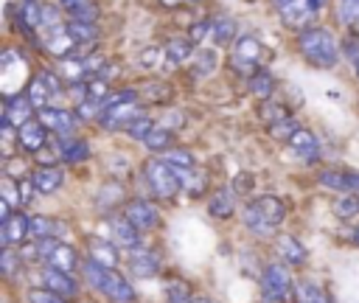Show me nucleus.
<instances>
[{"instance_id": "2f4dec72", "label": "nucleus", "mask_w": 359, "mask_h": 303, "mask_svg": "<svg viewBox=\"0 0 359 303\" xmlns=\"http://www.w3.org/2000/svg\"><path fill=\"white\" fill-rule=\"evenodd\" d=\"M272 87H275V79H272V73H266V70L255 73V76H252V81H250V90H252L261 101H269Z\"/></svg>"}, {"instance_id": "58836bf2", "label": "nucleus", "mask_w": 359, "mask_h": 303, "mask_svg": "<svg viewBox=\"0 0 359 303\" xmlns=\"http://www.w3.org/2000/svg\"><path fill=\"white\" fill-rule=\"evenodd\" d=\"M213 67H216V53L213 50H202L199 56H196V65H194V76L199 79V76H208V73H213Z\"/></svg>"}, {"instance_id": "f704fd0d", "label": "nucleus", "mask_w": 359, "mask_h": 303, "mask_svg": "<svg viewBox=\"0 0 359 303\" xmlns=\"http://www.w3.org/2000/svg\"><path fill=\"white\" fill-rule=\"evenodd\" d=\"M334 213H337L339 219H351V216H356V213H359V196H353V194L339 196V199L334 202Z\"/></svg>"}, {"instance_id": "c03bdc74", "label": "nucleus", "mask_w": 359, "mask_h": 303, "mask_svg": "<svg viewBox=\"0 0 359 303\" xmlns=\"http://www.w3.org/2000/svg\"><path fill=\"white\" fill-rule=\"evenodd\" d=\"M342 53H345V56H348L353 65H359V34H353V36H348V39H345Z\"/></svg>"}, {"instance_id": "5701e85b", "label": "nucleus", "mask_w": 359, "mask_h": 303, "mask_svg": "<svg viewBox=\"0 0 359 303\" xmlns=\"http://www.w3.org/2000/svg\"><path fill=\"white\" fill-rule=\"evenodd\" d=\"M208 210H210V216H216V219H227V216L236 210V196H233V191H230V188H219V191L210 196Z\"/></svg>"}, {"instance_id": "4c0bfd02", "label": "nucleus", "mask_w": 359, "mask_h": 303, "mask_svg": "<svg viewBox=\"0 0 359 303\" xmlns=\"http://www.w3.org/2000/svg\"><path fill=\"white\" fill-rule=\"evenodd\" d=\"M233 36H236L233 20H216L213 22V39H216V45H227Z\"/></svg>"}, {"instance_id": "473e14b6", "label": "nucleus", "mask_w": 359, "mask_h": 303, "mask_svg": "<svg viewBox=\"0 0 359 303\" xmlns=\"http://www.w3.org/2000/svg\"><path fill=\"white\" fill-rule=\"evenodd\" d=\"M337 17H339V22H345L351 28H359V0H339L337 3Z\"/></svg>"}, {"instance_id": "a18cd8bd", "label": "nucleus", "mask_w": 359, "mask_h": 303, "mask_svg": "<svg viewBox=\"0 0 359 303\" xmlns=\"http://www.w3.org/2000/svg\"><path fill=\"white\" fill-rule=\"evenodd\" d=\"M163 121H165V123H160V126H163V129H168V132H171V129H180V126H182V123H185V115H182V112H180V109H171V112H168V115H165V118H163Z\"/></svg>"}, {"instance_id": "4be33fe9", "label": "nucleus", "mask_w": 359, "mask_h": 303, "mask_svg": "<svg viewBox=\"0 0 359 303\" xmlns=\"http://www.w3.org/2000/svg\"><path fill=\"white\" fill-rule=\"evenodd\" d=\"M289 146H292V152L300 154L303 160H314V157L320 154V143H317V137H314L309 129H297V132L292 135Z\"/></svg>"}, {"instance_id": "b1692460", "label": "nucleus", "mask_w": 359, "mask_h": 303, "mask_svg": "<svg viewBox=\"0 0 359 303\" xmlns=\"http://www.w3.org/2000/svg\"><path fill=\"white\" fill-rule=\"evenodd\" d=\"M25 95L31 98V104H34L36 109H45V101L53 95V87L48 84L45 73H36V76L28 81V90H25Z\"/></svg>"}, {"instance_id": "9d476101", "label": "nucleus", "mask_w": 359, "mask_h": 303, "mask_svg": "<svg viewBox=\"0 0 359 303\" xmlns=\"http://www.w3.org/2000/svg\"><path fill=\"white\" fill-rule=\"evenodd\" d=\"M25 236H31V219L25 213H11L6 222H0V241H3V247H11V244L22 247Z\"/></svg>"}, {"instance_id": "e433bc0d", "label": "nucleus", "mask_w": 359, "mask_h": 303, "mask_svg": "<svg viewBox=\"0 0 359 303\" xmlns=\"http://www.w3.org/2000/svg\"><path fill=\"white\" fill-rule=\"evenodd\" d=\"M98 6L95 3H87V6H79V8H73V11H67V17L73 20V22H98Z\"/></svg>"}, {"instance_id": "9b49d317", "label": "nucleus", "mask_w": 359, "mask_h": 303, "mask_svg": "<svg viewBox=\"0 0 359 303\" xmlns=\"http://www.w3.org/2000/svg\"><path fill=\"white\" fill-rule=\"evenodd\" d=\"M48 143V129L39 123V121H31L25 126L17 129V146L20 152H28V154H39Z\"/></svg>"}, {"instance_id": "393cba45", "label": "nucleus", "mask_w": 359, "mask_h": 303, "mask_svg": "<svg viewBox=\"0 0 359 303\" xmlns=\"http://www.w3.org/2000/svg\"><path fill=\"white\" fill-rule=\"evenodd\" d=\"M320 185H323V188H331V191L351 194V191L359 185V180L351 177V174H345V171H323V174H320Z\"/></svg>"}, {"instance_id": "49530a36", "label": "nucleus", "mask_w": 359, "mask_h": 303, "mask_svg": "<svg viewBox=\"0 0 359 303\" xmlns=\"http://www.w3.org/2000/svg\"><path fill=\"white\" fill-rule=\"evenodd\" d=\"M208 34H213V22H199V25L191 28V42H199V39L208 36Z\"/></svg>"}, {"instance_id": "f8f14e48", "label": "nucleus", "mask_w": 359, "mask_h": 303, "mask_svg": "<svg viewBox=\"0 0 359 303\" xmlns=\"http://www.w3.org/2000/svg\"><path fill=\"white\" fill-rule=\"evenodd\" d=\"M42 286L56 292L59 297H76L79 292V283L70 272H62V269H53V267H45L42 269Z\"/></svg>"}, {"instance_id": "37998d69", "label": "nucleus", "mask_w": 359, "mask_h": 303, "mask_svg": "<svg viewBox=\"0 0 359 303\" xmlns=\"http://www.w3.org/2000/svg\"><path fill=\"white\" fill-rule=\"evenodd\" d=\"M297 129H300V126L294 123V118H283V121L272 123V135H275V137H286V143L292 140V135H294Z\"/></svg>"}, {"instance_id": "a878e982", "label": "nucleus", "mask_w": 359, "mask_h": 303, "mask_svg": "<svg viewBox=\"0 0 359 303\" xmlns=\"http://www.w3.org/2000/svg\"><path fill=\"white\" fill-rule=\"evenodd\" d=\"M59 230H65L62 222H56V219H50V216H31V236H34L36 241L53 238V236H59Z\"/></svg>"}, {"instance_id": "79ce46f5", "label": "nucleus", "mask_w": 359, "mask_h": 303, "mask_svg": "<svg viewBox=\"0 0 359 303\" xmlns=\"http://www.w3.org/2000/svg\"><path fill=\"white\" fill-rule=\"evenodd\" d=\"M28 303H67V300L42 286V289H31V292H28Z\"/></svg>"}, {"instance_id": "423d86ee", "label": "nucleus", "mask_w": 359, "mask_h": 303, "mask_svg": "<svg viewBox=\"0 0 359 303\" xmlns=\"http://www.w3.org/2000/svg\"><path fill=\"white\" fill-rule=\"evenodd\" d=\"M317 11H320V0H280L278 3V14H280L283 25L300 28V31L311 28Z\"/></svg>"}, {"instance_id": "09e8293b", "label": "nucleus", "mask_w": 359, "mask_h": 303, "mask_svg": "<svg viewBox=\"0 0 359 303\" xmlns=\"http://www.w3.org/2000/svg\"><path fill=\"white\" fill-rule=\"evenodd\" d=\"M87 3H93V0H59L62 11H73V8H79V6H87Z\"/></svg>"}, {"instance_id": "0eeeda50", "label": "nucleus", "mask_w": 359, "mask_h": 303, "mask_svg": "<svg viewBox=\"0 0 359 303\" xmlns=\"http://www.w3.org/2000/svg\"><path fill=\"white\" fill-rule=\"evenodd\" d=\"M137 115H143L137 101H118V104H112L101 112V126L118 132V129H126Z\"/></svg>"}, {"instance_id": "4468645a", "label": "nucleus", "mask_w": 359, "mask_h": 303, "mask_svg": "<svg viewBox=\"0 0 359 303\" xmlns=\"http://www.w3.org/2000/svg\"><path fill=\"white\" fill-rule=\"evenodd\" d=\"M109 224V241H115L118 247H137V227L121 213V216H107Z\"/></svg>"}, {"instance_id": "7ed1b4c3", "label": "nucleus", "mask_w": 359, "mask_h": 303, "mask_svg": "<svg viewBox=\"0 0 359 303\" xmlns=\"http://www.w3.org/2000/svg\"><path fill=\"white\" fill-rule=\"evenodd\" d=\"M81 269H84V278H87L107 300H112V303H132V300H135L132 283H129L123 275H118L115 269H104V267H98V264L90 261V258L81 264Z\"/></svg>"}, {"instance_id": "412c9836", "label": "nucleus", "mask_w": 359, "mask_h": 303, "mask_svg": "<svg viewBox=\"0 0 359 303\" xmlns=\"http://www.w3.org/2000/svg\"><path fill=\"white\" fill-rule=\"evenodd\" d=\"M56 154L65 160V163H81V160H87L90 157V149H87V143L84 140H79V137H62L59 143H56Z\"/></svg>"}, {"instance_id": "f257e3e1", "label": "nucleus", "mask_w": 359, "mask_h": 303, "mask_svg": "<svg viewBox=\"0 0 359 303\" xmlns=\"http://www.w3.org/2000/svg\"><path fill=\"white\" fill-rule=\"evenodd\" d=\"M283 219H286V202L275 194H264L244 205V224L255 236H272Z\"/></svg>"}, {"instance_id": "1a4fd4ad", "label": "nucleus", "mask_w": 359, "mask_h": 303, "mask_svg": "<svg viewBox=\"0 0 359 303\" xmlns=\"http://www.w3.org/2000/svg\"><path fill=\"white\" fill-rule=\"evenodd\" d=\"M123 216H126L137 230H151V227H157V222H160L157 208H154L151 202H146V199H132V202H126Z\"/></svg>"}, {"instance_id": "3c124183", "label": "nucleus", "mask_w": 359, "mask_h": 303, "mask_svg": "<svg viewBox=\"0 0 359 303\" xmlns=\"http://www.w3.org/2000/svg\"><path fill=\"white\" fill-rule=\"evenodd\" d=\"M191 3H199V0H191Z\"/></svg>"}, {"instance_id": "ddd939ff", "label": "nucleus", "mask_w": 359, "mask_h": 303, "mask_svg": "<svg viewBox=\"0 0 359 303\" xmlns=\"http://www.w3.org/2000/svg\"><path fill=\"white\" fill-rule=\"evenodd\" d=\"M34 104H31V98L28 95H14V98H6V109H3V118L14 126V129H20V126H25V123H31V118H34Z\"/></svg>"}, {"instance_id": "8fccbe9b", "label": "nucleus", "mask_w": 359, "mask_h": 303, "mask_svg": "<svg viewBox=\"0 0 359 303\" xmlns=\"http://www.w3.org/2000/svg\"><path fill=\"white\" fill-rule=\"evenodd\" d=\"M194 303H213V300H210V297H202V295H199V297H194Z\"/></svg>"}, {"instance_id": "aec40b11", "label": "nucleus", "mask_w": 359, "mask_h": 303, "mask_svg": "<svg viewBox=\"0 0 359 303\" xmlns=\"http://www.w3.org/2000/svg\"><path fill=\"white\" fill-rule=\"evenodd\" d=\"M45 264L53 267V269H62V272H73L79 267V252L70 244H56L50 250V255L45 258Z\"/></svg>"}, {"instance_id": "dca6fc26", "label": "nucleus", "mask_w": 359, "mask_h": 303, "mask_svg": "<svg viewBox=\"0 0 359 303\" xmlns=\"http://www.w3.org/2000/svg\"><path fill=\"white\" fill-rule=\"evenodd\" d=\"M275 250H278V255L283 258V264L300 267V264L306 261V247H303V244H300L294 236H289V233L278 236V241H275Z\"/></svg>"}, {"instance_id": "f03ea898", "label": "nucleus", "mask_w": 359, "mask_h": 303, "mask_svg": "<svg viewBox=\"0 0 359 303\" xmlns=\"http://www.w3.org/2000/svg\"><path fill=\"white\" fill-rule=\"evenodd\" d=\"M297 45H300V53L306 56L309 65L314 67H334L339 62V48H337V39L331 36V31L320 28V25H311L306 31H300L297 36Z\"/></svg>"}, {"instance_id": "39448f33", "label": "nucleus", "mask_w": 359, "mask_h": 303, "mask_svg": "<svg viewBox=\"0 0 359 303\" xmlns=\"http://www.w3.org/2000/svg\"><path fill=\"white\" fill-rule=\"evenodd\" d=\"M143 174H146L149 188H151L160 199H168V196H174V194L182 188L177 168H171V166H168L165 160H160V157L149 160V163L143 166Z\"/></svg>"}, {"instance_id": "72a5a7b5", "label": "nucleus", "mask_w": 359, "mask_h": 303, "mask_svg": "<svg viewBox=\"0 0 359 303\" xmlns=\"http://www.w3.org/2000/svg\"><path fill=\"white\" fill-rule=\"evenodd\" d=\"M151 132H154V121H151L149 115H137V118L126 126V135L135 137V140H146Z\"/></svg>"}, {"instance_id": "c756f323", "label": "nucleus", "mask_w": 359, "mask_h": 303, "mask_svg": "<svg viewBox=\"0 0 359 303\" xmlns=\"http://www.w3.org/2000/svg\"><path fill=\"white\" fill-rule=\"evenodd\" d=\"M143 146H146L149 152L163 154V152H168V149H171V132H168V129H163V126H154V132L143 140Z\"/></svg>"}, {"instance_id": "6e6552de", "label": "nucleus", "mask_w": 359, "mask_h": 303, "mask_svg": "<svg viewBox=\"0 0 359 303\" xmlns=\"http://www.w3.org/2000/svg\"><path fill=\"white\" fill-rule=\"evenodd\" d=\"M36 121H39L48 132H56V135H62V137H70V132L76 129V112L62 109V107H45V109H39Z\"/></svg>"}, {"instance_id": "a19ab883", "label": "nucleus", "mask_w": 359, "mask_h": 303, "mask_svg": "<svg viewBox=\"0 0 359 303\" xmlns=\"http://www.w3.org/2000/svg\"><path fill=\"white\" fill-rule=\"evenodd\" d=\"M163 53H165V48H146V50L137 56V65H140V67H146V70H151V67H157V65H160Z\"/></svg>"}, {"instance_id": "20e7f679", "label": "nucleus", "mask_w": 359, "mask_h": 303, "mask_svg": "<svg viewBox=\"0 0 359 303\" xmlns=\"http://www.w3.org/2000/svg\"><path fill=\"white\" fill-rule=\"evenodd\" d=\"M264 303H292L294 283L286 264H269L264 269Z\"/></svg>"}, {"instance_id": "c85d7f7f", "label": "nucleus", "mask_w": 359, "mask_h": 303, "mask_svg": "<svg viewBox=\"0 0 359 303\" xmlns=\"http://www.w3.org/2000/svg\"><path fill=\"white\" fill-rule=\"evenodd\" d=\"M160 160H165L171 168H194V154L188 149H180V146H171L168 152H163Z\"/></svg>"}, {"instance_id": "c9c22d12", "label": "nucleus", "mask_w": 359, "mask_h": 303, "mask_svg": "<svg viewBox=\"0 0 359 303\" xmlns=\"http://www.w3.org/2000/svg\"><path fill=\"white\" fill-rule=\"evenodd\" d=\"M165 303H194L188 283H182V281H171L168 289H165Z\"/></svg>"}, {"instance_id": "de8ad7c7", "label": "nucleus", "mask_w": 359, "mask_h": 303, "mask_svg": "<svg viewBox=\"0 0 359 303\" xmlns=\"http://www.w3.org/2000/svg\"><path fill=\"white\" fill-rule=\"evenodd\" d=\"M17 185H20V199H22V205H25V202H31V196H34V191H36V188H34V182L20 180Z\"/></svg>"}, {"instance_id": "ea45409f", "label": "nucleus", "mask_w": 359, "mask_h": 303, "mask_svg": "<svg viewBox=\"0 0 359 303\" xmlns=\"http://www.w3.org/2000/svg\"><path fill=\"white\" fill-rule=\"evenodd\" d=\"M0 261H3V275H6V278H14L17 267L22 264L20 252H14L11 247H3V252H0Z\"/></svg>"}, {"instance_id": "2eb2a0df", "label": "nucleus", "mask_w": 359, "mask_h": 303, "mask_svg": "<svg viewBox=\"0 0 359 303\" xmlns=\"http://www.w3.org/2000/svg\"><path fill=\"white\" fill-rule=\"evenodd\" d=\"M129 269L135 278H151L160 269V258L146 247H135L129 255Z\"/></svg>"}, {"instance_id": "7c9ffc66", "label": "nucleus", "mask_w": 359, "mask_h": 303, "mask_svg": "<svg viewBox=\"0 0 359 303\" xmlns=\"http://www.w3.org/2000/svg\"><path fill=\"white\" fill-rule=\"evenodd\" d=\"M297 300H300V303H331L328 295H325L314 281H303V283L297 286Z\"/></svg>"}, {"instance_id": "f3484780", "label": "nucleus", "mask_w": 359, "mask_h": 303, "mask_svg": "<svg viewBox=\"0 0 359 303\" xmlns=\"http://www.w3.org/2000/svg\"><path fill=\"white\" fill-rule=\"evenodd\" d=\"M261 56H264V45L255 36H241L236 42V65H247V70H250L261 62Z\"/></svg>"}, {"instance_id": "6ab92c4d", "label": "nucleus", "mask_w": 359, "mask_h": 303, "mask_svg": "<svg viewBox=\"0 0 359 303\" xmlns=\"http://www.w3.org/2000/svg\"><path fill=\"white\" fill-rule=\"evenodd\" d=\"M90 261H95L98 267H104V269H115V264H118V247H115V241H104V238H95V241H90Z\"/></svg>"}, {"instance_id": "bb28decb", "label": "nucleus", "mask_w": 359, "mask_h": 303, "mask_svg": "<svg viewBox=\"0 0 359 303\" xmlns=\"http://www.w3.org/2000/svg\"><path fill=\"white\" fill-rule=\"evenodd\" d=\"M191 53H194L191 36H174V39H168V45H165V56H168L171 65H182Z\"/></svg>"}, {"instance_id": "a211bd4d", "label": "nucleus", "mask_w": 359, "mask_h": 303, "mask_svg": "<svg viewBox=\"0 0 359 303\" xmlns=\"http://www.w3.org/2000/svg\"><path fill=\"white\" fill-rule=\"evenodd\" d=\"M62 180H65V171L56 168V166H42V168H36L34 177H31L36 194H53V191L62 185Z\"/></svg>"}, {"instance_id": "cd10ccee", "label": "nucleus", "mask_w": 359, "mask_h": 303, "mask_svg": "<svg viewBox=\"0 0 359 303\" xmlns=\"http://www.w3.org/2000/svg\"><path fill=\"white\" fill-rule=\"evenodd\" d=\"M67 34L79 42V45H90V42H95L98 36H101V31H98V22H67Z\"/></svg>"}]
</instances>
